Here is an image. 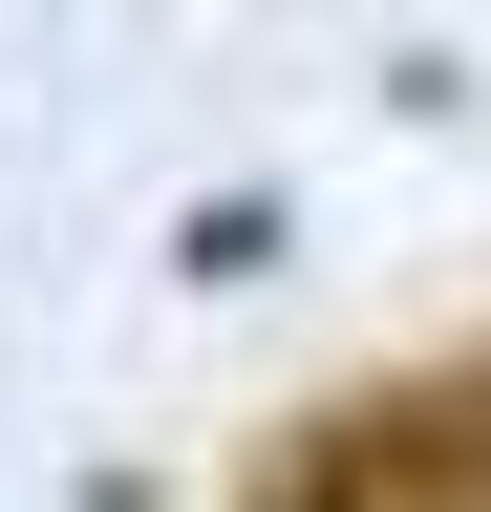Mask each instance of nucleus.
Wrapping results in <instances>:
<instances>
[{"label":"nucleus","instance_id":"1","mask_svg":"<svg viewBox=\"0 0 491 512\" xmlns=\"http://www.w3.org/2000/svg\"><path fill=\"white\" fill-rule=\"evenodd\" d=\"M257 512H491V363H406V384L299 406Z\"/></svg>","mask_w":491,"mask_h":512},{"label":"nucleus","instance_id":"2","mask_svg":"<svg viewBox=\"0 0 491 512\" xmlns=\"http://www.w3.org/2000/svg\"><path fill=\"white\" fill-rule=\"evenodd\" d=\"M171 256H193V278H278V192H214V214L171 235Z\"/></svg>","mask_w":491,"mask_h":512}]
</instances>
